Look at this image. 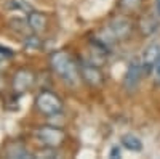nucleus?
Returning a JSON list of instances; mask_svg holds the SVG:
<instances>
[{
  "mask_svg": "<svg viewBox=\"0 0 160 159\" xmlns=\"http://www.w3.org/2000/svg\"><path fill=\"white\" fill-rule=\"evenodd\" d=\"M144 0H118V10L122 15H136V13L142 8Z\"/></svg>",
  "mask_w": 160,
  "mask_h": 159,
  "instance_id": "12",
  "label": "nucleus"
},
{
  "mask_svg": "<svg viewBox=\"0 0 160 159\" xmlns=\"http://www.w3.org/2000/svg\"><path fill=\"white\" fill-rule=\"evenodd\" d=\"M78 72H80V79L88 85V87H93V88H98L104 84V74L101 71V68L93 63V61H80L78 63Z\"/></svg>",
  "mask_w": 160,
  "mask_h": 159,
  "instance_id": "4",
  "label": "nucleus"
},
{
  "mask_svg": "<svg viewBox=\"0 0 160 159\" xmlns=\"http://www.w3.org/2000/svg\"><path fill=\"white\" fill-rule=\"evenodd\" d=\"M35 135L50 150L61 148L62 143L66 141V132L62 129H59V127H55V125H42V127H38L37 132H35Z\"/></svg>",
  "mask_w": 160,
  "mask_h": 159,
  "instance_id": "3",
  "label": "nucleus"
},
{
  "mask_svg": "<svg viewBox=\"0 0 160 159\" xmlns=\"http://www.w3.org/2000/svg\"><path fill=\"white\" fill-rule=\"evenodd\" d=\"M106 29L112 34V37L115 40H127L133 31V24L127 18V15H120V16H114L109 21Z\"/></svg>",
  "mask_w": 160,
  "mask_h": 159,
  "instance_id": "5",
  "label": "nucleus"
},
{
  "mask_svg": "<svg viewBox=\"0 0 160 159\" xmlns=\"http://www.w3.org/2000/svg\"><path fill=\"white\" fill-rule=\"evenodd\" d=\"M155 11H157V15L160 16V0H155Z\"/></svg>",
  "mask_w": 160,
  "mask_h": 159,
  "instance_id": "19",
  "label": "nucleus"
},
{
  "mask_svg": "<svg viewBox=\"0 0 160 159\" xmlns=\"http://www.w3.org/2000/svg\"><path fill=\"white\" fill-rule=\"evenodd\" d=\"M154 74H155V81L160 84V56L157 58V61L154 64Z\"/></svg>",
  "mask_w": 160,
  "mask_h": 159,
  "instance_id": "17",
  "label": "nucleus"
},
{
  "mask_svg": "<svg viewBox=\"0 0 160 159\" xmlns=\"http://www.w3.org/2000/svg\"><path fill=\"white\" fill-rule=\"evenodd\" d=\"M28 23L31 26V29L32 32L38 34V32H43L47 29V26H48V18L47 15H43V13H40V11H29V15H28Z\"/></svg>",
  "mask_w": 160,
  "mask_h": 159,
  "instance_id": "9",
  "label": "nucleus"
},
{
  "mask_svg": "<svg viewBox=\"0 0 160 159\" xmlns=\"http://www.w3.org/2000/svg\"><path fill=\"white\" fill-rule=\"evenodd\" d=\"M35 108L43 116H58L62 111V101L55 92L43 90L35 98Z\"/></svg>",
  "mask_w": 160,
  "mask_h": 159,
  "instance_id": "2",
  "label": "nucleus"
},
{
  "mask_svg": "<svg viewBox=\"0 0 160 159\" xmlns=\"http://www.w3.org/2000/svg\"><path fill=\"white\" fill-rule=\"evenodd\" d=\"M13 8H21L24 11H32L31 5L28 3V0H13Z\"/></svg>",
  "mask_w": 160,
  "mask_h": 159,
  "instance_id": "16",
  "label": "nucleus"
},
{
  "mask_svg": "<svg viewBox=\"0 0 160 159\" xmlns=\"http://www.w3.org/2000/svg\"><path fill=\"white\" fill-rule=\"evenodd\" d=\"M34 84H35V74L28 68L16 71V74L13 76V90L18 95H22L28 90H31Z\"/></svg>",
  "mask_w": 160,
  "mask_h": 159,
  "instance_id": "6",
  "label": "nucleus"
},
{
  "mask_svg": "<svg viewBox=\"0 0 160 159\" xmlns=\"http://www.w3.org/2000/svg\"><path fill=\"white\" fill-rule=\"evenodd\" d=\"M122 145L123 148L130 150V151H141L142 150V141L136 137V135H131V134H127L122 137Z\"/></svg>",
  "mask_w": 160,
  "mask_h": 159,
  "instance_id": "13",
  "label": "nucleus"
},
{
  "mask_svg": "<svg viewBox=\"0 0 160 159\" xmlns=\"http://www.w3.org/2000/svg\"><path fill=\"white\" fill-rule=\"evenodd\" d=\"M26 47L28 48H40L42 47V42H40V39L34 34H29L26 35Z\"/></svg>",
  "mask_w": 160,
  "mask_h": 159,
  "instance_id": "15",
  "label": "nucleus"
},
{
  "mask_svg": "<svg viewBox=\"0 0 160 159\" xmlns=\"http://www.w3.org/2000/svg\"><path fill=\"white\" fill-rule=\"evenodd\" d=\"M158 56H160V44L149 45L142 53V66L144 68H154Z\"/></svg>",
  "mask_w": 160,
  "mask_h": 159,
  "instance_id": "11",
  "label": "nucleus"
},
{
  "mask_svg": "<svg viewBox=\"0 0 160 159\" xmlns=\"http://www.w3.org/2000/svg\"><path fill=\"white\" fill-rule=\"evenodd\" d=\"M5 156L10 157V159H29V157H34L21 143H11V145H8L7 150H5Z\"/></svg>",
  "mask_w": 160,
  "mask_h": 159,
  "instance_id": "10",
  "label": "nucleus"
},
{
  "mask_svg": "<svg viewBox=\"0 0 160 159\" xmlns=\"http://www.w3.org/2000/svg\"><path fill=\"white\" fill-rule=\"evenodd\" d=\"M142 72H144V66L139 61H133L128 66V69L125 72V77H123V87H125V90L128 92V93H133V92L139 87Z\"/></svg>",
  "mask_w": 160,
  "mask_h": 159,
  "instance_id": "7",
  "label": "nucleus"
},
{
  "mask_svg": "<svg viewBox=\"0 0 160 159\" xmlns=\"http://www.w3.org/2000/svg\"><path fill=\"white\" fill-rule=\"evenodd\" d=\"M13 60V53L3 47H0V71H3L8 68V64Z\"/></svg>",
  "mask_w": 160,
  "mask_h": 159,
  "instance_id": "14",
  "label": "nucleus"
},
{
  "mask_svg": "<svg viewBox=\"0 0 160 159\" xmlns=\"http://www.w3.org/2000/svg\"><path fill=\"white\" fill-rule=\"evenodd\" d=\"M50 68L66 85H69V87L78 85L80 82L78 64L71 58L69 53H66L62 50L53 51L50 55Z\"/></svg>",
  "mask_w": 160,
  "mask_h": 159,
  "instance_id": "1",
  "label": "nucleus"
},
{
  "mask_svg": "<svg viewBox=\"0 0 160 159\" xmlns=\"http://www.w3.org/2000/svg\"><path fill=\"white\" fill-rule=\"evenodd\" d=\"M158 26H160V16L157 15V11L155 13H146L138 21V29H139L141 35H144V37H149V35L155 34Z\"/></svg>",
  "mask_w": 160,
  "mask_h": 159,
  "instance_id": "8",
  "label": "nucleus"
},
{
  "mask_svg": "<svg viewBox=\"0 0 160 159\" xmlns=\"http://www.w3.org/2000/svg\"><path fill=\"white\" fill-rule=\"evenodd\" d=\"M111 157H120V148L118 146H114L111 150Z\"/></svg>",
  "mask_w": 160,
  "mask_h": 159,
  "instance_id": "18",
  "label": "nucleus"
},
{
  "mask_svg": "<svg viewBox=\"0 0 160 159\" xmlns=\"http://www.w3.org/2000/svg\"><path fill=\"white\" fill-rule=\"evenodd\" d=\"M5 87V79L2 77V74H0V90H2Z\"/></svg>",
  "mask_w": 160,
  "mask_h": 159,
  "instance_id": "20",
  "label": "nucleus"
}]
</instances>
